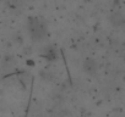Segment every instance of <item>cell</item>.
<instances>
[{
	"mask_svg": "<svg viewBox=\"0 0 125 117\" xmlns=\"http://www.w3.org/2000/svg\"><path fill=\"white\" fill-rule=\"evenodd\" d=\"M96 67H97V65H96L92 60H87V61L85 62V70H86L87 72L96 71Z\"/></svg>",
	"mask_w": 125,
	"mask_h": 117,
	"instance_id": "2",
	"label": "cell"
},
{
	"mask_svg": "<svg viewBox=\"0 0 125 117\" xmlns=\"http://www.w3.org/2000/svg\"><path fill=\"white\" fill-rule=\"evenodd\" d=\"M30 28H31L32 35L34 38H38V40H41V38L45 35V28L37 18H34L30 22Z\"/></svg>",
	"mask_w": 125,
	"mask_h": 117,
	"instance_id": "1",
	"label": "cell"
}]
</instances>
